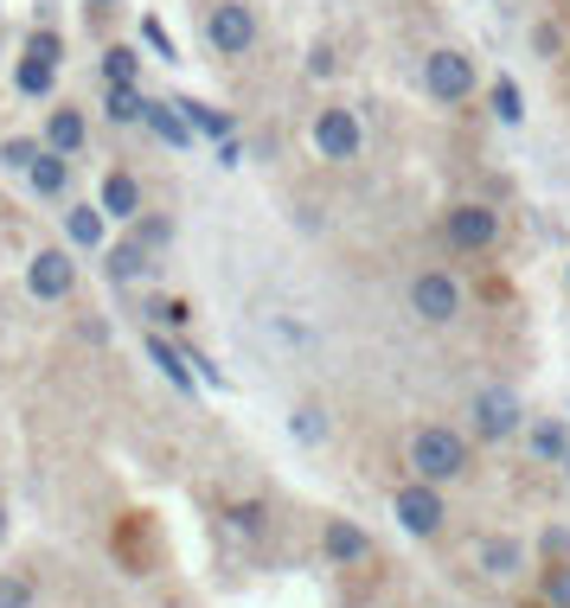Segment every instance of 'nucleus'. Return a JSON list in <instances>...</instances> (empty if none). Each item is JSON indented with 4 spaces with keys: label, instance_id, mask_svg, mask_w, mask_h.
Returning <instances> with one entry per match:
<instances>
[{
    "label": "nucleus",
    "instance_id": "obj_1",
    "mask_svg": "<svg viewBox=\"0 0 570 608\" xmlns=\"http://www.w3.org/2000/svg\"><path fill=\"white\" fill-rule=\"evenodd\" d=\"M468 468H474V442H468L462 430H449V423H423V430L411 435V474L416 481H462Z\"/></svg>",
    "mask_w": 570,
    "mask_h": 608
},
{
    "label": "nucleus",
    "instance_id": "obj_2",
    "mask_svg": "<svg viewBox=\"0 0 570 608\" xmlns=\"http://www.w3.org/2000/svg\"><path fill=\"white\" fill-rule=\"evenodd\" d=\"M474 84H481V71H474V58H468L462 46H436L423 58V90L436 102H468Z\"/></svg>",
    "mask_w": 570,
    "mask_h": 608
},
{
    "label": "nucleus",
    "instance_id": "obj_3",
    "mask_svg": "<svg viewBox=\"0 0 570 608\" xmlns=\"http://www.w3.org/2000/svg\"><path fill=\"white\" fill-rule=\"evenodd\" d=\"M206 46L218 58H244V51L257 46V7L250 0H218L206 13Z\"/></svg>",
    "mask_w": 570,
    "mask_h": 608
},
{
    "label": "nucleus",
    "instance_id": "obj_4",
    "mask_svg": "<svg viewBox=\"0 0 570 608\" xmlns=\"http://www.w3.org/2000/svg\"><path fill=\"white\" fill-rule=\"evenodd\" d=\"M308 141H314V154H321V160H360L365 128H360V116H353L346 102H327V109L314 116Z\"/></svg>",
    "mask_w": 570,
    "mask_h": 608
},
{
    "label": "nucleus",
    "instance_id": "obj_5",
    "mask_svg": "<svg viewBox=\"0 0 570 608\" xmlns=\"http://www.w3.org/2000/svg\"><path fill=\"white\" fill-rule=\"evenodd\" d=\"M411 314L423 321V327H449V321H462V282L442 276V269L411 276Z\"/></svg>",
    "mask_w": 570,
    "mask_h": 608
},
{
    "label": "nucleus",
    "instance_id": "obj_6",
    "mask_svg": "<svg viewBox=\"0 0 570 608\" xmlns=\"http://www.w3.org/2000/svg\"><path fill=\"white\" fill-rule=\"evenodd\" d=\"M391 512H397V526H404L411 538H436L442 519H449V500H442L436 481H411V487H397Z\"/></svg>",
    "mask_w": 570,
    "mask_h": 608
},
{
    "label": "nucleus",
    "instance_id": "obj_7",
    "mask_svg": "<svg viewBox=\"0 0 570 608\" xmlns=\"http://www.w3.org/2000/svg\"><path fill=\"white\" fill-rule=\"evenodd\" d=\"M525 423V410L507 384H488V391H474V404H468V430L481 435V442H507V435Z\"/></svg>",
    "mask_w": 570,
    "mask_h": 608
},
{
    "label": "nucleus",
    "instance_id": "obj_8",
    "mask_svg": "<svg viewBox=\"0 0 570 608\" xmlns=\"http://www.w3.org/2000/svg\"><path fill=\"white\" fill-rule=\"evenodd\" d=\"M442 231H449L455 251H493V244H500V212H493V205H455V212L442 218Z\"/></svg>",
    "mask_w": 570,
    "mask_h": 608
},
{
    "label": "nucleus",
    "instance_id": "obj_9",
    "mask_svg": "<svg viewBox=\"0 0 570 608\" xmlns=\"http://www.w3.org/2000/svg\"><path fill=\"white\" fill-rule=\"evenodd\" d=\"M27 288L39 295V302H65L71 288H78V263H71V251H39L27 263Z\"/></svg>",
    "mask_w": 570,
    "mask_h": 608
},
{
    "label": "nucleus",
    "instance_id": "obj_10",
    "mask_svg": "<svg viewBox=\"0 0 570 608\" xmlns=\"http://www.w3.org/2000/svg\"><path fill=\"white\" fill-rule=\"evenodd\" d=\"M321 551H327V563H340V570H360V563L372 558V538H365L353 519H327V526H321Z\"/></svg>",
    "mask_w": 570,
    "mask_h": 608
},
{
    "label": "nucleus",
    "instance_id": "obj_11",
    "mask_svg": "<svg viewBox=\"0 0 570 608\" xmlns=\"http://www.w3.org/2000/svg\"><path fill=\"white\" fill-rule=\"evenodd\" d=\"M474 563H481V577H493V584H513L519 570H525V545L519 538H481L474 545Z\"/></svg>",
    "mask_w": 570,
    "mask_h": 608
},
{
    "label": "nucleus",
    "instance_id": "obj_12",
    "mask_svg": "<svg viewBox=\"0 0 570 608\" xmlns=\"http://www.w3.org/2000/svg\"><path fill=\"white\" fill-rule=\"evenodd\" d=\"M27 179H32V193H39V199H65V186H71V154L39 148V160L27 167Z\"/></svg>",
    "mask_w": 570,
    "mask_h": 608
},
{
    "label": "nucleus",
    "instance_id": "obj_13",
    "mask_svg": "<svg viewBox=\"0 0 570 608\" xmlns=\"http://www.w3.org/2000/svg\"><path fill=\"white\" fill-rule=\"evenodd\" d=\"M141 122L155 128V135L167 141V148H193V122H186V109H180V102H155V97H148Z\"/></svg>",
    "mask_w": 570,
    "mask_h": 608
},
{
    "label": "nucleus",
    "instance_id": "obj_14",
    "mask_svg": "<svg viewBox=\"0 0 570 608\" xmlns=\"http://www.w3.org/2000/svg\"><path fill=\"white\" fill-rule=\"evenodd\" d=\"M90 141V122H83V109H52V122H46V148L58 154H83Z\"/></svg>",
    "mask_w": 570,
    "mask_h": 608
},
{
    "label": "nucleus",
    "instance_id": "obj_15",
    "mask_svg": "<svg viewBox=\"0 0 570 608\" xmlns=\"http://www.w3.org/2000/svg\"><path fill=\"white\" fill-rule=\"evenodd\" d=\"M109 212V218H141V186H135V174H104V199H97Z\"/></svg>",
    "mask_w": 570,
    "mask_h": 608
},
{
    "label": "nucleus",
    "instance_id": "obj_16",
    "mask_svg": "<svg viewBox=\"0 0 570 608\" xmlns=\"http://www.w3.org/2000/svg\"><path fill=\"white\" fill-rule=\"evenodd\" d=\"M13 84H20V97H52V84H58V58H46V51H32V46H27V58H20Z\"/></svg>",
    "mask_w": 570,
    "mask_h": 608
},
{
    "label": "nucleus",
    "instance_id": "obj_17",
    "mask_svg": "<svg viewBox=\"0 0 570 608\" xmlns=\"http://www.w3.org/2000/svg\"><path fill=\"white\" fill-rule=\"evenodd\" d=\"M104 205H71V212H65V237H71V244H78V251H104Z\"/></svg>",
    "mask_w": 570,
    "mask_h": 608
},
{
    "label": "nucleus",
    "instance_id": "obj_18",
    "mask_svg": "<svg viewBox=\"0 0 570 608\" xmlns=\"http://www.w3.org/2000/svg\"><path fill=\"white\" fill-rule=\"evenodd\" d=\"M141 109H148L141 84H109V90H104V116H109V122H141Z\"/></svg>",
    "mask_w": 570,
    "mask_h": 608
},
{
    "label": "nucleus",
    "instance_id": "obj_19",
    "mask_svg": "<svg viewBox=\"0 0 570 608\" xmlns=\"http://www.w3.org/2000/svg\"><path fill=\"white\" fill-rule=\"evenodd\" d=\"M532 455H539V461H558V468H564V455H570V430L558 423V416L532 423Z\"/></svg>",
    "mask_w": 570,
    "mask_h": 608
},
{
    "label": "nucleus",
    "instance_id": "obj_20",
    "mask_svg": "<svg viewBox=\"0 0 570 608\" xmlns=\"http://www.w3.org/2000/svg\"><path fill=\"white\" fill-rule=\"evenodd\" d=\"M148 269H155V251L148 244H116L109 251V276L116 282H135V276H148Z\"/></svg>",
    "mask_w": 570,
    "mask_h": 608
},
{
    "label": "nucleus",
    "instance_id": "obj_21",
    "mask_svg": "<svg viewBox=\"0 0 570 608\" xmlns=\"http://www.w3.org/2000/svg\"><path fill=\"white\" fill-rule=\"evenodd\" d=\"M488 102H493V122H507V128L525 122V97H519V84H513V77H493Z\"/></svg>",
    "mask_w": 570,
    "mask_h": 608
},
{
    "label": "nucleus",
    "instance_id": "obj_22",
    "mask_svg": "<svg viewBox=\"0 0 570 608\" xmlns=\"http://www.w3.org/2000/svg\"><path fill=\"white\" fill-rule=\"evenodd\" d=\"M180 109H186V122H193V135H212V141H232V116H225V109H212V102H193V97H186Z\"/></svg>",
    "mask_w": 570,
    "mask_h": 608
},
{
    "label": "nucleus",
    "instance_id": "obj_23",
    "mask_svg": "<svg viewBox=\"0 0 570 608\" xmlns=\"http://www.w3.org/2000/svg\"><path fill=\"white\" fill-rule=\"evenodd\" d=\"M148 359H155L160 372H167V384H174V391H186V398H193V372H186V353H174L167 340H155V333H148Z\"/></svg>",
    "mask_w": 570,
    "mask_h": 608
},
{
    "label": "nucleus",
    "instance_id": "obj_24",
    "mask_svg": "<svg viewBox=\"0 0 570 608\" xmlns=\"http://www.w3.org/2000/svg\"><path fill=\"white\" fill-rule=\"evenodd\" d=\"M104 77L109 84H141V51L135 46H109L104 51Z\"/></svg>",
    "mask_w": 570,
    "mask_h": 608
},
{
    "label": "nucleus",
    "instance_id": "obj_25",
    "mask_svg": "<svg viewBox=\"0 0 570 608\" xmlns=\"http://www.w3.org/2000/svg\"><path fill=\"white\" fill-rule=\"evenodd\" d=\"M288 430H295V442H321V435H327V416H321L314 404H302L295 416H288Z\"/></svg>",
    "mask_w": 570,
    "mask_h": 608
},
{
    "label": "nucleus",
    "instance_id": "obj_26",
    "mask_svg": "<svg viewBox=\"0 0 570 608\" xmlns=\"http://www.w3.org/2000/svg\"><path fill=\"white\" fill-rule=\"evenodd\" d=\"M263 526H269V512H263L257 500H244V507H232V532H244V538H263Z\"/></svg>",
    "mask_w": 570,
    "mask_h": 608
},
{
    "label": "nucleus",
    "instance_id": "obj_27",
    "mask_svg": "<svg viewBox=\"0 0 570 608\" xmlns=\"http://www.w3.org/2000/svg\"><path fill=\"white\" fill-rule=\"evenodd\" d=\"M39 596H32L27 577H0V608H32Z\"/></svg>",
    "mask_w": 570,
    "mask_h": 608
},
{
    "label": "nucleus",
    "instance_id": "obj_28",
    "mask_svg": "<svg viewBox=\"0 0 570 608\" xmlns=\"http://www.w3.org/2000/svg\"><path fill=\"white\" fill-rule=\"evenodd\" d=\"M544 596H551V602H558V608H570V558H564V563H551V570H544Z\"/></svg>",
    "mask_w": 570,
    "mask_h": 608
},
{
    "label": "nucleus",
    "instance_id": "obj_29",
    "mask_svg": "<svg viewBox=\"0 0 570 608\" xmlns=\"http://www.w3.org/2000/svg\"><path fill=\"white\" fill-rule=\"evenodd\" d=\"M167 237H174V225H167V218H148V225L135 231V244H148V251H167Z\"/></svg>",
    "mask_w": 570,
    "mask_h": 608
},
{
    "label": "nucleus",
    "instance_id": "obj_30",
    "mask_svg": "<svg viewBox=\"0 0 570 608\" xmlns=\"http://www.w3.org/2000/svg\"><path fill=\"white\" fill-rule=\"evenodd\" d=\"M0 160H7V167H20V174H27L32 160H39V148H32V141H7V148H0Z\"/></svg>",
    "mask_w": 570,
    "mask_h": 608
},
{
    "label": "nucleus",
    "instance_id": "obj_31",
    "mask_svg": "<svg viewBox=\"0 0 570 608\" xmlns=\"http://www.w3.org/2000/svg\"><path fill=\"white\" fill-rule=\"evenodd\" d=\"M141 39L155 46V58H174V39H167V26L160 20H141Z\"/></svg>",
    "mask_w": 570,
    "mask_h": 608
},
{
    "label": "nucleus",
    "instance_id": "obj_32",
    "mask_svg": "<svg viewBox=\"0 0 570 608\" xmlns=\"http://www.w3.org/2000/svg\"><path fill=\"white\" fill-rule=\"evenodd\" d=\"M308 71H314V77H334V51H327V46H314V58H308Z\"/></svg>",
    "mask_w": 570,
    "mask_h": 608
},
{
    "label": "nucleus",
    "instance_id": "obj_33",
    "mask_svg": "<svg viewBox=\"0 0 570 608\" xmlns=\"http://www.w3.org/2000/svg\"><path fill=\"white\" fill-rule=\"evenodd\" d=\"M0 532H7V507H0Z\"/></svg>",
    "mask_w": 570,
    "mask_h": 608
},
{
    "label": "nucleus",
    "instance_id": "obj_34",
    "mask_svg": "<svg viewBox=\"0 0 570 608\" xmlns=\"http://www.w3.org/2000/svg\"><path fill=\"white\" fill-rule=\"evenodd\" d=\"M564 481H570V455H564Z\"/></svg>",
    "mask_w": 570,
    "mask_h": 608
},
{
    "label": "nucleus",
    "instance_id": "obj_35",
    "mask_svg": "<svg viewBox=\"0 0 570 608\" xmlns=\"http://www.w3.org/2000/svg\"><path fill=\"white\" fill-rule=\"evenodd\" d=\"M97 7H116V0H97Z\"/></svg>",
    "mask_w": 570,
    "mask_h": 608
},
{
    "label": "nucleus",
    "instance_id": "obj_36",
    "mask_svg": "<svg viewBox=\"0 0 570 608\" xmlns=\"http://www.w3.org/2000/svg\"><path fill=\"white\" fill-rule=\"evenodd\" d=\"M564 276H570V269H564Z\"/></svg>",
    "mask_w": 570,
    "mask_h": 608
}]
</instances>
